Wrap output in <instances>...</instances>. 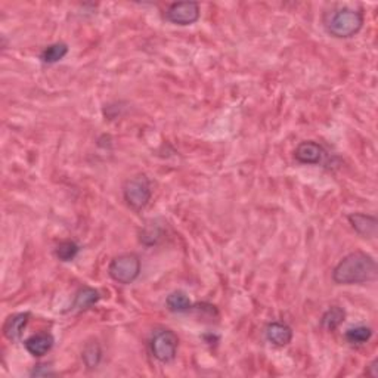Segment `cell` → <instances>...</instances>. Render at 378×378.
Listing matches in <instances>:
<instances>
[{
    "label": "cell",
    "instance_id": "obj_1",
    "mask_svg": "<svg viewBox=\"0 0 378 378\" xmlns=\"http://www.w3.org/2000/svg\"><path fill=\"white\" fill-rule=\"evenodd\" d=\"M377 262L365 251H353L344 256L333 269V281L337 285H357L377 278Z\"/></svg>",
    "mask_w": 378,
    "mask_h": 378
},
{
    "label": "cell",
    "instance_id": "obj_21",
    "mask_svg": "<svg viewBox=\"0 0 378 378\" xmlns=\"http://www.w3.org/2000/svg\"><path fill=\"white\" fill-rule=\"evenodd\" d=\"M365 374L368 377H371V378H377L378 377V359H374L370 365L366 366Z\"/></svg>",
    "mask_w": 378,
    "mask_h": 378
},
{
    "label": "cell",
    "instance_id": "obj_19",
    "mask_svg": "<svg viewBox=\"0 0 378 378\" xmlns=\"http://www.w3.org/2000/svg\"><path fill=\"white\" fill-rule=\"evenodd\" d=\"M162 237V228L160 224H157V220H151V223H148L147 227L140 231V242L144 245H154L160 241V238Z\"/></svg>",
    "mask_w": 378,
    "mask_h": 378
},
{
    "label": "cell",
    "instance_id": "obj_3",
    "mask_svg": "<svg viewBox=\"0 0 378 378\" xmlns=\"http://www.w3.org/2000/svg\"><path fill=\"white\" fill-rule=\"evenodd\" d=\"M142 263L136 253H121L108 264L109 278L121 285L134 284L140 275Z\"/></svg>",
    "mask_w": 378,
    "mask_h": 378
},
{
    "label": "cell",
    "instance_id": "obj_13",
    "mask_svg": "<svg viewBox=\"0 0 378 378\" xmlns=\"http://www.w3.org/2000/svg\"><path fill=\"white\" fill-rule=\"evenodd\" d=\"M346 321V311L340 306H330L321 316V326L325 331H335Z\"/></svg>",
    "mask_w": 378,
    "mask_h": 378
},
{
    "label": "cell",
    "instance_id": "obj_10",
    "mask_svg": "<svg viewBox=\"0 0 378 378\" xmlns=\"http://www.w3.org/2000/svg\"><path fill=\"white\" fill-rule=\"evenodd\" d=\"M55 337L50 333H37L24 340L25 350L33 357H43L54 349Z\"/></svg>",
    "mask_w": 378,
    "mask_h": 378
},
{
    "label": "cell",
    "instance_id": "obj_16",
    "mask_svg": "<svg viewBox=\"0 0 378 378\" xmlns=\"http://www.w3.org/2000/svg\"><path fill=\"white\" fill-rule=\"evenodd\" d=\"M81 361H83L87 370H95L102 361V349L96 340H90L85 344L81 350Z\"/></svg>",
    "mask_w": 378,
    "mask_h": 378
},
{
    "label": "cell",
    "instance_id": "obj_8",
    "mask_svg": "<svg viewBox=\"0 0 378 378\" xmlns=\"http://www.w3.org/2000/svg\"><path fill=\"white\" fill-rule=\"evenodd\" d=\"M353 231L362 238H375L378 232V219L372 214L352 213L347 216Z\"/></svg>",
    "mask_w": 378,
    "mask_h": 378
},
{
    "label": "cell",
    "instance_id": "obj_18",
    "mask_svg": "<svg viewBox=\"0 0 378 378\" xmlns=\"http://www.w3.org/2000/svg\"><path fill=\"white\" fill-rule=\"evenodd\" d=\"M80 253V245L73 240H64L61 241L55 249V256L59 262H73Z\"/></svg>",
    "mask_w": 378,
    "mask_h": 378
},
{
    "label": "cell",
    "instance_id": "obj_14",
    "mask_svg": "<svg viewBox=\"0 0 378 378\" xmlns=\"http://www.w3.org/2000/svg\"><path fill=\"white\" fill-rule=\"evenodd\" d=\"M68 52H70V48L67 43L56 42L46 46L42 50V54H40V61L46 65H54L59 63V61H63L68 55Z\"/></svg>",
    "mask_w": 378,
    "mask_h": 378
},
{
    "label": "cell",
    "instance_id": "obj_9",
    "mask_svg": "<svg viewBox=\"0 0 378 378\" xmlns=\"http://www.w3.org/2000/svg\"><path fill=\"white\" fill-rule=\"evenodd\" d=\"M30 318H32V313L30 312H19L8 316V319L3 324V335L12 343L19 342L23 339V334L30 322Z\"/></svg>",
    "mask_w": 378,
    "mask_h": 378
},
{
    "label": "cell",
    "instance_id": "obj_7",
    "mask_svg": "<svg viewBox=\"0 0 378 378\" xmlns=\"http://www.w3.org/2000/svg\"><path fill=\"white\" fill-rule=\"evenodd\" d=\"M294 158L300 165L319 166L326 158L325 148L315 140H303L294 149Z\"/></svg>",
    "mask_w": 378,
    "mask_h": 378
},
{
    "label": "cell",
    "instance_id": "obj_20",
    "mask_svg": "<svg viewBox=\"0 0 378 378\" xmlns=\"http://www.w3.org/2000/svg\"><path fill=\"white\" fill-rule=\"evenodd\" d=\"M32 377H50L55 375V371L49 365H36L32 371H30Z\"/></svg>",
    "mask_w": 378,
    "mask_h": 378
},
{
    "label": "cell",
    "instance_id": "obj_4",
    "mask_svg": "<svg viewBox=\"0 0 378 378\" xmlns=\"http://www.w3.org/2000/svg\"><path fill=\"white\" fill-rule=\"evenodd\" d=\"M123 198H125L127 206L135 211H142L148 206L152 198V187L145 173H138V175L125 182Z\"/></svg>",
    "mask_w": 378,
    "mask_h": 378
},
{
    "label": "cell",
    "instance_id": "obj_15",
    "mask_svg": "<svg viewBox=\"0 0 378 378\" xmlns=\"http://www.w3.org/2000/svg\"><path fill=\"white\" fill-rule=\"evenodd\" d=\"M166 308L173 313H187L193 309V303L191 302L187 293L173 291L167 295Z\"/></svg>",
    "mask_w": 378,
    "mask_h": 378
},
{
    "label": "cell",
    "instance_id": "obj_11",
    "mask_svg": "<svg viewBox=\"0 0 378 378\" xmlns=\"http://www.w3.org/2000/svg\"><path fill=\"white\" fill-rule=\"evenodd\" d=\"M293 335L294 333L291 326L280 321L269 322L266 325V328H264V337H266V340L275 347L288 346L293 340Z\"/></svg>",
    "mask_w": 378,
    "mask_h": 378
},
{
    "label": "cell",
    "instance_id": "obj_12",
    "mask_svg": "<svg viewBox=\"0 0 378 378\" xmlns=\"http://www.w3.org/2000/svg\"><path fill=\"white\" fill-rule=\"evenodd\" d=\"M101 293L96 288H92L85 285V287H80L74 295L73 304H71L70 312H83L90 309L92 306H95L101 300Z\"/></svg>",
    "mask_w": 378,
    "mask_h": 378
},
{
    "label": "cell",
    "instance_id": "obj_6",
    "mask_svg": "<svg viewBox=\"0 0 378 378\" xmlns=\"http://www.w3.org/2000/svg\"><path fill=\"white\" fill-rule=\"evenodd\" d=\"M201 17L198 2H176L171 3L165 12V19L170 24L187 27L196 24Z\"/></svg>",
    "mask_w": 378,
    "mask_h": 378
},
{
    "label": "cell",
    "instance_id": "obj_5",
    "mask_svg": "<svg viewBox=\"0 0 378 378\" xmlns=\"http://www.w3.org/2000/svg\"><path fill=\"white\" fill-rule=\"evenodd\" d=\"M179 347V337L169 328H157L151 334L149 350L151 355L161 364H170L176 359Z\"/></svg>",
    "mask_w": 378,
    "mask_h": 378
},
{
    "label": "cell",
    "instance_id": "obj_2",
    "mask_svg": "<svg viewBox=\"0 0 378 378\" xmlns=\"http://www.w3.org/2000/svg\"><path fill=\"white\" fill-rule=\"evenodd\" d=\"M364 23V12L347 6L337 8L324 17L325 32L335 39L355 37L362 30Z\"/></svg>",
    "mask_w": 378,
    "mask_h": 378
},
{
    "label": "cell",
    "instance_id": "obj_17",
    "mask_svg": "<svg viewBox=\"0 0 378 378\" xmlns=\"http://www.w3.org/2000/svg\"><path fill=\"white\" fill-rule=\"evenodd\" d=\"M372 334H374V331L371 326L357 325V326H352V328H349L344 333V339L347 343L359 346V344H365L370 342Z\"/></svg>",
    "mask_w": 378,
    "mask_h": 378
}]
</instances>
